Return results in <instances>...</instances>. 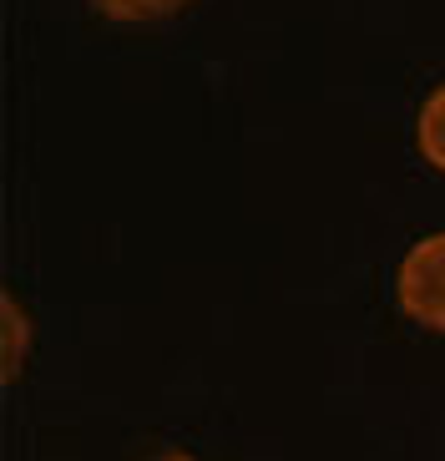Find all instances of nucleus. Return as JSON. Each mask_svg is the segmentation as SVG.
Returning a JSON list of instances; mask_svg holds the SVG:
<instances>
[{
    "label": "nucleus",
    "mask_w": 445,
    "mask_h": 461,
    "mask_svg": "<svg viewBox=\"0 0 445 461\" xmlns=\"http://www.w3.org/2000/svg\"><path fill=\"white\" fill-rule=\"evenodd\" d=\"M400 310L425 330H445V233L420 239L400 264Z\"/></svg>",
    "instance_id": "1"
},
{
    "label": "nucleus",
    "mask_w": 445,
    "mask_h": 461,
    "mask_svg": "<svg viewBox=\"0 0 445 461\" xmlns=\"http://www.w3.org/2000/svg\"><path fill=\"white\" fill-rule=\"evenodd\" d=\"M415 137H420V152H425V163L441 167L445 173V82L425 96V107H420V122H415Z\"/></svg>",
    "instance_id": "2"
},
{
    "label": "nucleus",
    "mask_w": 445,
    "mask_h": 461,
    "mask_svg": "<svg viewBox=\"0 0 445 461\" xmlns=\"http://www.w3.org/2000/svg\"><path fill=\"white\" fill-rule=\"evenodd\" d=\"M0 314H5V350H0V375L15 380L21 375V366H26V339H31V325L26 314H21V304H15V294H0Z\"/></svg>",
    "instance_id": "3"
},
{
    "label": "nucleus",
    "mask_w": 445,
    "mask_h": 461,
    "mask_svg": "<svg viewBox=\"0 0 445 461\" xmlns=\"http://www.w3.org/2000/svg\"><path fill=\"white\" fill-rule=\"evenodd\" d=\"M102 15L111 21H162V15H173L182 0H92Z\"/></svg>",
    "instance_id": "4"
},
{
    "label": "nucleus",
    "mask_w": 445,
    "mask_h": 461,
    "mask_svg": "<svg viewBox=\"0 0 445 461\" xmlns=\"http://www.w3.org/2000/svg\"><path fill=\"white\" fill-rule=\"evenodd\" d=\"M162 461H192V456H162Z\"/></svg>",
    "instance_id": "5"
}]
</instances>
